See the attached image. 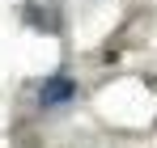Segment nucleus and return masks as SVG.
Instances as JSON below:
<instances>
[{"instance_id": "f257e3e1", "label": "nucleus", "mask_w": 157, "mask_h": 148, "mask_svg": "<svg viewBox=\"0 0 157 148\" xmlns=\"http://www.w3.org/2000/svg\"><path fill=\"white\" fill-rule=\"evenodd\" d=\"M72 89H77V85H72L68 76H51V80L43 85V102H47V106H55V102H68V98H72Z\"/></svg>"}]
</instances>
